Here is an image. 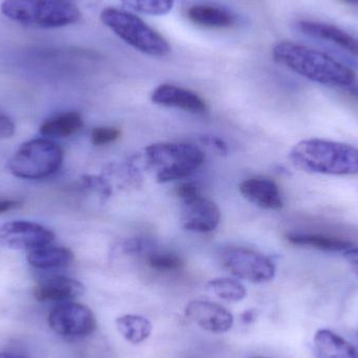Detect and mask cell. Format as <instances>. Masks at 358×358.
Returning <instances> with one entry per match:
<instances>
[{
	"instance_id": "4fadbf2b",
	"label": "cell",
	"mask_w": 358,
	"mask_h": 358,
	"mask_svg": "<svg viewBox=\"0 0 358 358\" xmlns=\"http://www.w3.org/2000/svg\"><path fill=\"white\" fill-rule=\"evenodd\" d=\"M296 29L308 37L323 40L338 46L358 59V39L336 25L317 21L302 20L299 21Z\"/></svg>"
},
{
	"instance_id": "9c48e42d",
	"label": "cell",
	"mask_w": 358,
	"mask_h": 358,
	"mask_svg": "<svg viewBox=\"0 0 358 358\" xmlns=\"http://www.w3.org/2000/svg\"><path fill=\"white\" fill-rule=\"evenodd\" d=\"M54 240L50 229L29 221H12L0 227V246L10 250H35L50 245Z\"/></svg>"
},
{
	"instance_id": "4dcf8cb0",
	"label": "cell",
	"mask_w": 358,
	"mask_h": 358,
	"mask_svg": "<svg viewBox=\"0 0 358 358\" xmlns=\"http://www.w3.org/2000/svg\"><path fill=\"white\" fill-rule=\"evenodd\" d=\"M346 3L351 4V6H358V0H343Z\"/></svg>"
},
{
	"instance_id": "5b68a950",
	"label": "cell",
	"mask_w": 358,
	"mask_h": 358,
	"mask_svg": "<svg viewBox=\"0 0 358 358\" xmlns=\"http://www.w3.org/2000/svg\"><path fill=\"white\" fill-rule=\"evenodd\" d=\"M145 152L161 183L187 178L204 162L203 152L198 147L181 143H157L147 147Z\"/></svg>"
},
{
	"instance_id": "8992f818",
	"label": "cell",
	"mask_w": 358,
	"mask_h": 358,
	"mask_svg": "<svg viewBox=\"0 0 358 358\" xmlns=\"http://www.w3.org/2000/svg\"><path fill=\"white\" fill-rule=\"evenodd\" d=\"M62 162L63 150L59 145L38 138L21 145L8 163V169L19 178L42 179L56 173Z\"/></svg>"
},
{
	"instance_id": "8fae6325",
	"label": "cell",
	"mask_w": 358,
	"mask_h": 358,
	"mask_svg": "<svg viewBox=\"0 0 358 358\" xmlns=\"http://www.w3.org/2000/svg\"><path fill=\"white\" fill-rule=\"evenodd\" d=\"M185 315L202 329L213 334H224L231 329L234 317L227 308L208 301H192Z\"/></svg>"
},
{
	"instance_id": "603a6c76",
	"label": "cell",
	"mask_w": 358,
	"mask_h": 358,
	"mask_svg": "<svg viewBox=\"0 0 358 358\" xmlns=\"http://www.w3.org/2000/svg\"><path fill=\"white\" fill-rule=\"evenodd\" d=\"M124 6L140 14L164 16L173 10L176 0H121Z\"/></svg>"
},
{
	"instance_id": "f1b7e54d",
	"label": "cell",
	"mask_w": 358,
	"mask_h": 358,
	"mask_svg": "<svg viewBox=\"0 0 358 358\" xmlns=\"http://www.w3.org/2000/svg\"><path fill=\"white\" fill-rule=\"evenodd\" d=\"M242 321H243V323L245 324H250L252 323V321H254L255 317V313L252 310H248L245 311V313L242 315Z\"/></svg>"
},
{
	"instance_id": "f546056e",
	"label": "cell",
	"mask_w": 358,
	"mask_h": 358,
	"mask_svg": "<svg viewBox=\"0 0 358 358\" xmlns=\"http://www.w3.org/2000/svg\"><path fill=\"white\" fill-rule=\"evenodd\" d=\"M0 358H25L21 355H13V353H0Z\"/></svg>"
},
{
	"instance_id": "83f0119b",
	"label": "cell",
	"mask_w": 358,
	"mask_h": 358,
	"mask_svg": "<svg viewBox=\"0 0 358 358\" xmlns=\"http://www.w3.org/2000/svg\"><path fill=\"white\" fill-rule=\"evenodd\" d=\"M344 257L351 264L358 265V248H351L345 250Z\"/></svg>"
},
{
	"instance_id": "7a4b0ae2",
	"label": "cell",
	"mask_w": 358,
	"mask_h": 358,
	"mask_svg": "<svg viewBox=\"0 0 358 358\" xmlns=\"http://www.w3.org/2000/svg\"><path fill=\"white\" fill-rule=\"evenodd\" d=\"M289 159L298 169L326 176H357L358 149L330 141L305 140L289 152Z\"/></svg>"
},
{
	"instance_id": "d6986e66",
	"label": "cell",
	"mask_w": 358,
	"mask_h": 358,
	"mask_svg": "<svg viewBox=\"0 0 358 358\" xmlns=\"http://www.w3.org/2000/svg\"><path fill=\"white\" fill-rule=\"evenodd\" d=\"M286 239L294 245L323 252H345L353 246L352 242L349 240L320 234H288Z\"/></svg>"
},
{
	"instance_id": "2e32d148",
	"label": "cell",
	"mask_w": 358,
	"mask_h": 358,
	"mask_svg": "<svg viewBox=\"0 0 358 358\" xmlns=\"http://www.w3.org/2000/svg\"><path fill=\"white\" fill-rule=\"evenodd\" d=\"M191 22L206 29H229L236 22L235 16L229 10L212 4H195L187 10Z\"/></svg>"
},
{
	"instance_id": "6da1fadb",
	"label": "cell",
	"mask_w": 358,
	"mask_h": 358,
	"mask_svg": "<svg viewBox=\"0 0 358 358\" xmlns=\"http://www.w3.org/2000/svg\"><path fill=\"white\" fill-rule=\"evenodd\" d=\"M273 60L296 75L322 85L351 87L357 73L341 61L304 44L281 41L273 48Z\"/></svg>"
},
{
	"instance_id": "9a60e30c",
	"label": "cell",
	"mask_w": 358,
	"mask_h": 358,
	"mask_svg": "<svg viewBox=\"0 0 358 358\" xmlns=\"http://www.w3.org/2000/svg\"><path fill=\"white\" fill-rule=\"evenodd\" d=\"M240 192L252 203L265 210H280L283 208V200L279 187L271 179H248L240 185Z\"/></svg>"
},
{
	"instance_id": "ba28073f",
	"label": "cell",
	"mask_w": 358,
	"mask_h": 358,
	"mask_svg": "<svg viewBox=\"0 0 358 358\" xmlns=\"http://www.w3.org/2000/svg\"><path fill=\"white\" fill-rule=\"evenodd\" d=\"M52 331L65 338H84L96 328L94 313L85 305L66 303L56 307L48 317Z\"/></svg>"
},
{
	"instance_id": "5bb4252c",
	"label": "cell",
	"mask_w": 358,
	"mask_h": 358,
	"mask_svg": "<svg viewBox=\"0 0 358 358\" xmlns=\"http://www.w3.org/2000/svg\"><path fill=\"white\" fill-rule=\"evenodd\" d=\"M84 290L83 284L77 280L56 275L40 282L34 289V296L40 302H62L82 296Z\"/></svg>"
},
{
	"instance_id": "7c38bea8",
	"label": "cell",
	"mask_w": 358,
	"mask_h": 358,
	"mask_svg": "<svg viewBox=\"0 0 358 358\" xmlns=\"http://www.w3.org/2000/svg\"><path fill=\"white\" fill-rule=\"evenodd\" d=\"M151 100L155 104L174 107L187 113L197 115L206 113V102L197 94L172 84H163L155 88L151 94Z\"/></svg>"
},
{
	"instance_id": "30bf717a",
	"label": "cell",
	"mask_w": 358,
	"mask_h": 358,
	"mask_svg": "<svg viewBox=\"0 0 358 358\" xmlns=\"http://www.w3.org/2000/svg\"><path fill=\"white\" fill-rule=\"evenodd\" d=\"M181 225L185 229L198 233L214 231L220 222V210L218 206L203 197L201 194L181 199Z\"/></svg>"
},
{
	"instance_id": "7402d4cb",
	"label": "cell",
	"mask_w": 358,
	"mask_h": 358,
	"mask_svg": "<svg viewBox=\"0 0 358 358\" xmlns=\"http://www.w3.org/2000/svg\"><path fill=\"white\" fill-rule=\"evenodd\" d=\"M208 289L221 300L229 302H240L245 298L248 292L237 280L229 278H218L208 282Z\"/></svg>"
},
{
	"instance_id": "ac0fdd59",
	"label": "cell",
	"mask_w": 358,
	"mask_h": 358,
	"mask_svg": "<svg viewBox=\"0 0 358 358\" xmlns=\"http://www.w3.org/2000/svg\"><path fill=\"white\" fill-rule=\"evenodd\" d=\"M73 254L71 250L59 246L45 245L29 250L27 261L38 269H52L66 267L73 262Z\"/></svg>"
},
{
	"instance_id": "52a82bcc",
	"label": "cell",
	"mask_w": 358,
	"mask_h": 358,
	"mask_svg": "<svg viewBox=\"0 0 358 358\" xmlns=\"http://www.w3.org/2000/svg\"><path fill=\"white\" fill-rule=\"evenodd\" d=\"M221 260L231 275L252 283H266L275 275L273 261L261 252L248 248H227L221 255Z\"/></svg>"
},
{
	"instance_id": "4316f807",
	"label": "cell",
	"mask_w": 358,
	"mask_h": 358,
	"mask_svg": "<svg viewBox=\"0 0 358 358\" xmlns=\"http://www.w3.org/2000/svg\"><path fill=\"white\" fill-rule=\"evenodd\" d=\"M19 206H21V202L18 200L0 199V214L10 212V210H15V208H18Z\"/></svg>"
},
{
	"instance_id": "ffe728a7",
	"label": "cell",
	"mask_w": 358,
	"mask_h": 358,
	"mask_svg": "<svg viewBox=\"0 0 358 358\" xmlns=\"http://www.w3.org/2000/svg\"><path fill=\"white\" fill-rule=\"evenodd\" d=\"M83 127V119L76 111H69L48 120L40 126V134L45 138H69Z\"/></svg>"
},
{
	"instance_id": "cb8c5ba5",
	"label": "cell",
	"mask_w": 358,
	"mask_h": 358,
	"mask_svg": "<svg viewBox=\"0 0 358 358\" xmlns=\"http://www.w3.org/2000/svg\"><path fill=\"white\" fill-rule=\"evenodd\" d=\"M148 264L151 268L159 271H178L183 262L178 255L169 252H155L148 257Z\"/></svg>"
},
{
	"instance_id": "d4e9b609",
	"label": "cell",
	"mask_w": 358,
	"mask_h": 358,
	"mask_svg": "<svg viewBox=\"0 0 358 358\" xmlns=\"http://www.w3.org/2000/svg\"><path fill=\"white\" fill-rule=\"evenodd\" d=\"M121 131L115 127H98L92 131V142L94 146H105L115 142Z\"/></svg>"
},
{
	"instance_id": "e0dca14e",
	"label": "cell",
	"mask_w": 358,
	"mask_h": 358,
	"mask_svg": "<svg viewBox=\"0 0 358 358\" xmlns=\"http://www.w3.org/2000/svg\"><path fill=\"white\" fill-rule=\"evenodd\" d=\"M313 342L322 358H358L357 349L331 330H317Z\"/></svg>"
},
{
	"instance_id": "277c9868",
	"label": "cell",
	"mask_w": 358,
	"mask_h": 358,
	"mask_svg": "<svg viewBox=\"0 0 358 358\" xmlns=\"http://www.w3.org/2000/svg\"><path fill=\"white\" fill-rule=\"evenodd\" d=\"M100 19L115 36L134 50L152 57H165L171 52L169 42L129 10L108 6L101 12Z\"/></svg>"
},
{
	"instance_id": "484cf974",
	"label": "cell",
	"mask_w": 358,
	"mask_h": 358,
	"mask_svg": "<svg viewBox=\"0 0 358 358\" xmlns=\"http://www.w3.org/2000/svg\"><path fill=\"white\" fill-rule=\"evenodd\" d=\"M15 134V125L10 117L0 111V138H10Z\"/></svg>"
},
{
	"instance_id": "3957f363",
	"label": "cell",
	"mask_w": 358,
	"mask_h": 358,
	"mask_svg": "<svg viewBox=\"0 0 358 358\" xmlns=\"http://www.w3.org/2000/svg\"><path fill=\"white\" fill-rule=\"evenodd\" d=\"M0 10L14 22L41 29L75 24L82 17L71 0H4Z\"/></svg>"
},
{
	"instance_id": "44dd1931",
	"label": "cell",
	"mask_w": 358,
	"mask_h": 358,
	"mask_svg": "<svg viewBox=\"0 0 358 358\" xmlns=\"http://www.w3.org/2000/svg\"><path fill=\"white\" fill-rule=\"evenodd\" d=\"M121 336L130 344H141L152 334V324L142 315H125L115 320Z\"/></svg>"
}]
</instances>
